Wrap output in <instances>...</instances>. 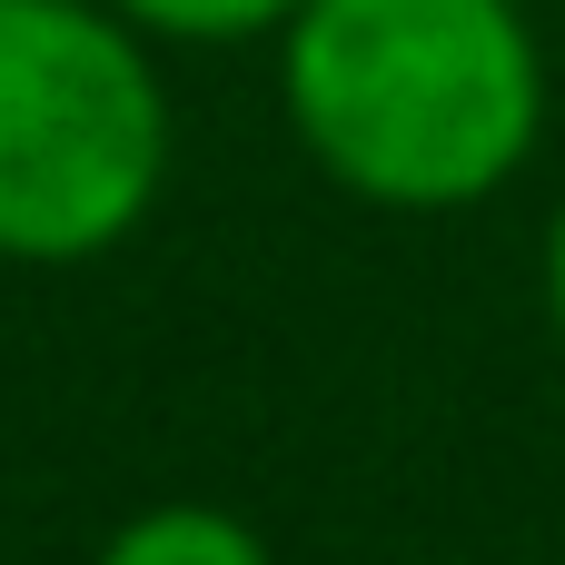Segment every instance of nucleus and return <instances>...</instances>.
<instances>
[{
  "label": "nucleus",
  "instance_id": "obj_4",
  "mask_svg": "<svg viewBox=\"0 0 565 565\" xmlns=\"http://www.w3.org/2000/svg\"><path fill=\"white\" fill-rule=\"evenodd\" d=\"M109 10L149 40H258L298 20V0H109Z\"/></svg>",
  "mask_w": 565,
  "mask_h": 565
},
{
  "label": "nucleus",
  "instance_id": "obj_1",
  "mask_svg": "<svg viewBox=\"0 0 565 565\" xmlns=\"http://www.w3.org/2000/svg\"><path fill=\"white\" fill-rule=\"evenodd\" d=\"M298 149L377 209L497 199L546 129L526 0H298L278 30Z\"/></svg>",
  "mask_w": 565,
  "mask_h": 565
},
{
  "label": "nucleus",
  "instance_id": "obj_3",
  "mask_svg": "<svg viewBox=\"0 0 565 565\" xmlns=\"http://www.w3.org/2000/svg\"><path fill=\"white\" fill-rule=\"evenodd\" d=\"M99 565H268V546L218 507H139L99 546Z\"/></svg>",
  "mask_w": 565,
  "mask_h": 565
},
{
  "label": "nucleus",
  "instance_id": "obj_2",
  "mask_svg": "<svg viewBox=\"0 0 565 565\" xmlns=\"http://www.w3.org/2000/svg\"><path fill=\"white\" fill-rule=\"evenodd\" d=\"M169 179L149 30L109 0H0V258L70 268L119 248Z\"/></svg>",
  "mask_w": 565,
  "mask_h": 565
},
{
  "label": "nucleus",
  "instance_id": "obj_5",
  "mask_svg": "<svg viewBox=\"0 0 565 565\" xmlns=\"http://www.w3.org/2000/svg\"><path fill=\"white\" fill-rule=\"evenodd\" d=\"M546 308H556V328H565V209H556V228H546Z\"/></svg>",
  "mask_w": 565,
  "mask_h": 565
}]
</instances>
